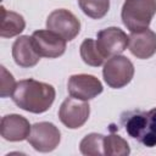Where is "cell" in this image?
I'll return each instance as SVG.
<instances>
[{"mask_svg": "<svg viewBox=\"0 0 156 156\" xmlns=\"http://www.w3.org/2000/svg\"><path fill=\"white\" fill-rule=\"evenodd\" d=\"M1 71V78H0V96L1 98H7L11 96L13 93V89L16 87V82L13 76L4 67H0Z\"/></svg>", "mask_w": 156, "mask_h": 156, "instance_id": "19", "label": "cell"}, {"mask_svg": "<svg viewBox=\"0 0 156 156\" xmlns=\"http://www.w3.org/2000/svg\"><path fill=\"white\" fill-rule=\"evenodd\" d=\"M128 49L136 58L146 60L156 54V33L149 28L130 32Z\"/></svg>", "mask_w": 156, "mask_h": 156, "instance_id": "11", "label": "cell"}, {"mask_svg": "<svg viewBox=\"0 0 156 156\" xmlns=\"http://www.w3.org/2000/svg\"><path fill=\"white\" fill-rule=\"evenodd\" d=\"M129 37L118 27H108L98 32L96 45L105 58L122 54L128 46Z\"/></svg>", "mask_w": 156, "mask_h": 156, "instance_id": "8", "label": "cell"}, {"mask_svg": "<svg viewBox=\"0 0 156 156\" xmlns=\"http://www.w3.org/2000/svg\"><path fill=\"white\" fill-rule=\"evenodd\" d=\"M104 152L111 156H127L130 154L129 145L118 134H110L104 138Z\"/></svg>", "mask_w": 156, "mask_h": 156, "instance_id": "16", "label": "cell"}, {"mask_svg": "<svg viewBox=\"0 0 156 156\" xmlns=\"http://www.w3.org/2000/svg\"><path fill=\"white\" fill-rule=\"evenodd\" d=\"M90 106L87 101L76 99L73 96L67 98L60 106L58 118L69 129L80 128L89 118Z\"/></svg>", "mask_w": 156, "mask_h": 156, "instance_id": "7", "label": "cell"}, {"mask_svg": "<svg viewBox=\"0 0 156 156\" xmlns=\"http://www.w3.org/2000/svg\"><path fill=\"white\" fill-rule=\"evenodd\" d=\"M32 126L29 121L17 113L6 115L0 122L1 136L7 141H22L29 136Z\"/></svg>", "mask_w": 156, "mask_h": 156, "instance_id": "12", "label": "cell"}, {"mask_svg": "<svg viewBox=\"0 0 156 156\" xmlns=\"http://www.w3.org/2000/svg\"><path fill=\"white\" fill-rule=\"evenodd\" d=\"M12 57L16 65L23 68L34 67L39 62L40 55L34 48L32 37L21 35L15 40L12 45Z\"/></svg>", "mask_w": 156, "mask_h": 156, "instance_id": "13", "label": "cell"}, {"mask_svg": "<svg viewBox=\"0 0 156 156\" xmlns=\"http://www.w3.org/2000/svg\"><path fill=\"white\" fill-rule=\"evenodd\" d=\"M67 90L71 96L88 101L101 94L104 87L95 76L80 73L69 77L67 83Z\"/></svg>", "mask_w": 156, "mask_h": 156, "instance_id": "10", "label": "cell"}, {"mask_svg": "<svg viewBox=\"0 0 156 156\" xmlns=\"http://www.w3.org/2000/svg\"><path fill=\"white\" fill-rule=\"evenodd\" d=\"M27 140L34 150L39 152H50L58 146L61 133L51 122H38L32 126Z\"/></svg>", "mask_w": 156, "mask_h": 156, "instance_id": "5", "label": "cell"}, {"mask_svg": "<svg viewBox=\"0 0 156 156\" xmlns=\"http://www.w3.org/2000/svg\"><path fill=\"white\" fill-rule=\"evenodd\" d=\"M126 132L144 146H156V107L144 111H130L122 115Z\"/></svg>", "mask_w": 156, "mask_h": 156, "instance_id": "2", "label": "cell"}, {"mask_svg": "<svg viewBox=\"0 0 156 156\" xmlns=\"http://www.w3.org/2000/svg\"><path fill=\"white\" fill-rule=\"evenodd\" d=\"M56 96L51 84L35 79H22L16 83L11 95L12 101L22 110L32 113L46 112L54 104Z\"/></svg>", "mask_w": 156, "mask_h": 156, "instance_id": "1", "label": "cell"}, {"mask_svg": "<svg viewBox=\"0 0 156 156\" xmlns=\"http://www.w3.org/2000/svg\"><path fill=\"white\" fill-rule=\"evenodd\" d=\"M32 40L40 57L56 58L65 54L66 40L49 29H39L32 34Z\"/></svg>", "mask_w": 156, "mask_h": 156, "instance_id": "9", "label": "cell"}, {"mask_svg": "<svg viewBox=\"0 0 156 156\" xmlns=\"http://www.w3.org/2000/svg\"><path fill=\"white\" fill-rule=\"evenodd\" d=\"M79 52H80V57H82L83 62L87 63L88 66L99 67L105 61V57L102 56V54L100 52V50L96 45V40L91 39V38L84 39V41L80 44Z\"/></svg>", "mask_w": 156, "mask_h": 156, "instance_id": "15", "label": "cell"}, {"mask_svg": "<svg viewBox=\"0 0 156 156\" xmlns=\"http://www.w3.org/2000/svg\"><path fill=\"white\" fill-rule=\"evenodd\" d=\"M102 76L105 83L113 89L126 87L134 76V66L129 58L123 55H116L104 65Z\"/></svg>", "mask_w": 156, "mask_h": 156, "instance_id": "4", "label": "cell"}, {"mask_svg": "<svg viewBox=\"0 0 156 156\" xmlns=\"http://www.w3.org/2000/svg\"><path fill=\"white\" fill-rule=\"evenodd\" d=\"M104 138H105V135L99 134V133H90V134L85 135L79 144L80 152L83 155H88V156L105 155Z\"/></svg>", "mask_w": 156, "mask_h": 156, "instance_id": "17", "label": "cell"}, {"mask_svg": "<svg viewBox=\"0 0 156 156\" xmlns=\"http://www.w3.org/2000/svg\"><path fill=\"white\" fill-rule=\"evenodd\" d=\"M46 29L58 34L66 41H71L79 34L80 22L71 11L66 9H57L48 16Z\"/></svg>", "mask_w": 156, "mask_h": 156, "instance_id": "6", "label": "cell"}, {"mask_svg": "<svg viewBox=\"0 0 156 156\" xmlns=\"http://www.w3.org/2000/svg\"><path fill=\"white\" fill-rule=\"evenodd\" d=\"M26 27V21L22 15L9 11L4 6L1 7V27L0 35L2 38H12L23 32Z\"/></svg>", "mask_w": 156, "mask_h": 156, "instance_id": "14", "label": "cell"}, {"mask_svg": "<svg viewBox=\"0 0 156 156\" xmlns=\"http://www.w3.org/2000/svg\"><path fill=\"white\" fill-rule=\"evenodd\" d=\"M78 5L84 15L100 20L110 10V0H78Z\"/></svg>", "mask_w": 156, "mask_h": 156, "instance_id": "18", "label": "cell"}, {"mask_svg": "<svg viewBox=\"0 0 156 156\" xmlns=\"http://www.w3.org/2000/svg\"><path fill=\"white\" fill-rule=\"evenodd\" d=\"M156 13V0H126L121 17L129 32H138L149 28Z\"/></svg>", "mask_w": 156, "mask_h": 156, "instance_id": "3", "label": "cell"}]
</instances>
